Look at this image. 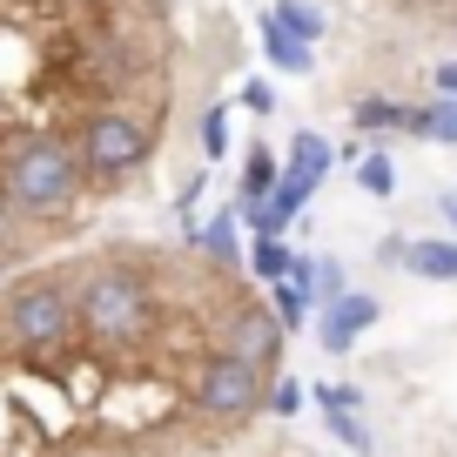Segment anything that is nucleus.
Here are the masks:
<instances>
[{"instance_id": "1", "label": "nucleus", "mask_w": 457, "mask_h": 457, "mask_svg": "<svg viewBox=\"0 0 457 457\" xmlns=\"http://www.w3.org/2000/svg\"><path fill=\"white\" fill-rule=\"evenodd\" d=\"M276 370L283 316L222 236H87L0 276V457H215Z\"/></svg>"}, {"instance_id": "2", "label": "nucleus", "mask_w": 457, "mask_h": 457, "mask_svg": "<svg viewBox=\"0 0 457 457\" xmlns=\"http://www.w3.org/2000/svg\"><path fill=\"white\" fill-rule=\"evenodd\" d=\"M202 95L182 0H0V276L142 202Z\"/></svg>"}, {"instance_id": "3", "label": "nucleus", "mask_w": 457, "mask_h": 457, "mask_svg": "<svg viewBox=\"0 0 457 457\" xmlns=\"http://www.w3.org/2000/svg\"><path fill=\"white\" fill-rule=\"evenodd\" d=\"M363 323H377V303L370 296H343L337 310H329V323H323V350H350Z\"/></svg>"}, {"instance_id": "4", "label": "nucleus", "mask_w": 457, "mask_h": 457, "mask_svg": "<svg viewBox=\"0 0 457 457\" xmlns=\"http://www.w3.org/2000/svg\"><path fill=\"white\" fill-rule=\"evenodd\" d=\"M411 270L430 283H457V243H411Z\"/></svg>"}, {"instance_id": "5", "label": "nucleus", "mask_w": 457, "mask_h": 457, "mask_svg": "<svg viewBox=\"0 0 457 457\" xmlns=\"http://www.w3.org/2000/svg\"><path fill=\"white\" fill-rule=\"evenodd\" d=\"M411 129H417V135H430V142H457V95H451V101H437V108H424Z\"/></svg>"}, {"instance_id": "6", "label": "nucleus", "mask_w": 457, "mask_h": 457, "mask_svg": "<svg viewBox=\"0 0 457 457\" xmlns=\"http://www.w3.org/2000/svg\"><path fill=\"white\" fill-rule=\"evenodd\" d=\"M390 182H397V175H390V162H384V155L363 162V188H370V195H390Z\"/></svg>"}, {"instance_id": "7", "label": "nucleus", "mask_w": 457, "mask_h": 457, "mask_svg": "<svg viewBox=\"0 0 457 457\" xmlns=\"http://www.w3.org/2000/svg\"><path fill=\"white\" fill-rule=\"evenodd\" d=\"M437 87H444V95H457V61H444V68H437Z\"/></svg>"}, {"instance_id": "8", "label": "nucleus", "mask_w": 457, "mask_h": 457, "mask_svg": "<svg viewBox=\"0 0 457 457\" xmlns=\"http://www.w3.org/2000/svg\"><path fill=\"white\" fill-rule=\"evenodd\" d=\"M451 222H457V202H451Z\"/></svg>"}]
</instances>
